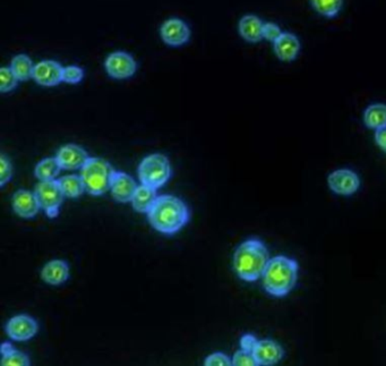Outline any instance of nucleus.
<instances>
[{
  "mask_svg": "<svg viewBox=\"0 0 386 366\" xmlns=\"http://www.w3.org/2000/svg\"><path fill=\"white\" fill-rule=\"evenodd\" d=\"M148 221L157 232L173 235L182 229L189 220V210L185 202L177 196H158L148 214Z\"/></svg>",
  "mask_w": 386,
  "mask_h": 366,
  "instance_id": "f257e3e1",
  "label": "nucleus"
},
{
  "mask_svg": "<svg viewBox=\"0 0 386 366\" xmlns=\"http://www.w3.org/2000/svg\"><path fill=\"white\" fill-rule=\"evenodd\" d=\"M270 261L265 244L257 238L241 243L234 254V269L244 281L254 283L262 278Z\"/></svg>",
  "mask_w": 386,
  "mask_h": 366,
  "instance_id": "f03ea898",
  "label": "nucleus"
},
{
  "mask_svg": "<svg viewBox=\"0 0 386 366\" xmlns=\"http://www.w3.org/2000/svg\"><path fill=\"white\" fill-rule=\"evenodd\" d=\"M299 265L294 259L278 255L270 259L263 273V286L270 295L284 297L290 294L298 280Z\"/></svg>",
  "mask_w": 386,
  "mask_h": 366,
  "instance_id": "7ed1b4c3",
  "label": "nucleus"
},
{
  "mask_svg": "<svg viewBox=\"0 0 386 366\" xmlns=\"http://www.w3.org/2000/svg\"><path fill=\"white\" fill-rule=\"evenodd\" d=\"M114 173L116 171L105 159L90 158L80 169V177L89 194L101 196L110 191Z\"/></svg>",
  "mask_w": 386,
  "mask_h": 366,
  "instance_id": "20e7f679",
  "label": "nucleus"
},
{
  "mask_svg": "<svg viewBox=\"0 0 386 366\" xmlns=\"http://www.w3.org/2000/svg\"><path fill=\"white\" fill-rule=\"evenodd\" d=\"M141 184L158 189L170 180L173 169L170 162L162 153H153L143 159L139 166Z\"/></svg>",
  "mask_w": 386,
  "mask_h": 366,
  "instance_id": "39448f33",
  "label": "nucleus"
},
{
  "mask_svg": "<svg viewBox=\"0 0 386 366\" xmlns=\"http://www.w3.org/2000/svg\"><path fill=\"white\" fill-rule=\"evenodd\" d=\"M35 193L41 210H44L49 218L58 217L59 210L66 198L58 180L40 182L35 186Z\"/></svg>",
  "mask_w": 386,
  "mask_h": 366,
  "instance_id": "423d86ee",
  "label": "nucleus"
},
{
  "mask_svg": "<svg viewBox=\"0 0 386 366\" xmlns=\"http://www.w3.org/2000/svg\"><path fill=\"white\" fill-rule=\"evenodd\" d=\"M107 74L114 80H127L133 78L137 71V60L125 51L110 53L105 62Z\"/></svg>",
  "mask_w": 386,
  "mask_h": 366,
  "instance_id": "0eeeda50",
  "label": "nucleus"
},
{
  "mask_svg": "<svg viewBox=\"0 0 386 366\" xmlns=\"http://www.w3.org/2000/svg\"><path fill=\"white\" fill-rule=\"evenodd\" d=\"M328 185L331 191L337 195L350 196L358 191L360 180L355 171L337 169L328 175Z\"/></svg>",
  "mask_w": 386,
  "mask_h": 366,
  "instance_id": "6e6552de",
  "label": "nucleus"
},
{
  "mask_svg": "<svg viewBox=\"0 0 386 366\" xmlns=\"http://www.w3.org/2000/svg\"><path fill=\"white\" fill-rule=\"evenodd\" d=\"M161 39L170 47H182L191 39V28L180 19L164 21L160 28Z\"/></svg>",
  "mask_w": 386,
  "mask_h": 366,
  "instance_id": "1a4fd4ad",
  "label": "nucleus"
},
{
  "mask_svg": "<svg viewBox=\"0 0 386 366\" xmlns=\"http://www.w3.org/2000/svg\"><path fill=\"white\" fill-rule=\"evenodd\" d=\"M39 331V324L33 317L26 314H19L7 322L6 332L15 342H28Z\"/></svg>",
  "mask_w": 386,
  "mask_h": 366,
  "instance_id": "9d476101",
  "label": "nucleus"
},
{
  "mask_svg": "<svg viewBox=\"0 0 386 366\" xmlns=\"http://www.w3.org/2000/svg\"><path fill=\"white\" fill-rule=\"evenodd\" d=\"M62 71L64 67L55 60H41L35 65L33 80L41 87H57L62 83Z\"/></svg>",
  "mask_w": 386,
  "mask_h": 366,
  "instance_id": "9b49d317",
  "label": "nucleus"
},
{
  "mask_svg": "<svg viewBox=\"0 0 386 366\" xmlns=\"http://www.w3.org/2000/svg\"><path fill=\"white\" fill-rule=\"evenodd\" d=\"M56 158L64 171H78L84 167L90 157L78 144H66L59 149Z\"/></svg>",
  "mask_w": 386,
  "mask_h": 366,
  "instance_id": "f8f14e48",
  "label": "nucleus"
},
{
  "mask_svg": "<svg viewBox=\"0 0 386 366\" xmlns=\"http://www.w3.org/2000/svg\"><path fill=\"white\" fill-rule=\"evenodd\" d=\"M254 357L258 366L277 365L283 358V348L278 342L263 339L257 340L253 351Z\"/></svg>",
  "mask_w": 386,
  "mask_h": 366,
  "instance_id": "ddd939ff",
  "label": "nucleus"
},
{
  "mask_svg": "<svg viewBox=\"0 0 386 366\" xmlns=\"http://www.w3.org/2000/svg\"><path fill=\"white\" fill-rule=\"evenodd\" d=\"M137 187V182L130 175L123 171H116L112 177L110 193L112 198L119 203H128L133 200Z\"/></svg>",
  "mask_w": 386,
  "mask_h": 366,
  "instance_id": "4468645a",
  "label": "nucleus"
},
{
  "mask_svg": "<svg viewBox=\"0 0 386 366\" xmlns=\"http://www.w3.org/2000/svg\"><path fill=\"white\" fill-rule=\"evenodd\" d=\"M12 209L19 217L23 219H32L40 211V204L35 192L26 189H19L12 195Z\"/></svg>",
  "mask_w": 386,
  "mask_h": 366,
  "instance_id": "2eb2a0df",
  "label": "nucleus"
},
{
  "mask_svg": "<svg viewBox=\"0 0 386 366\" xmlns=\"http://www.w3.org/2000/svg\"><path fill=\"white\" fill-rule=\"evenodd\" d=\"M41 278L44 283L51 286L65 284L69 278V267L66 261L53 260L42 268Z\"/></svg>",
  "mask_w": 386,
  "mask_h": 366,
  "instance_id": "dca6fc26",
  "label": "nucleus"
},
{
  "mask_svg": "<svg viewBox=\"0 0 386 366\" xmlns=\"http://www.w3.org/2000/svg\"><path fill=\"white\" fill-rule=\"evenodd\" d=\"M274 53L282 62H292L300 51V42L292 33H282L278 40L273 42Z\"/></svg>",
  "mask_w": 386,
  "mask_h": 366,
  "instance_id": "f3484780",
  "label": "nucleus"
},
{
  "mask_svg": "<svg viewBox=\"0 0 386 366\" xmlns=\"http://www.w3.org/2000/svg\"><path fill=\"white\" fill-rule=\"evenodd\" d=\"M263 26L264 23L260 17L255 15H245L239 21V35L245 41L256 44L263 40Z\"/></svg>",
  "mask_w": 386,
  "mask_h": 366,
  "instance_id": "a211bd4d",
  "label": "nucleus"
},
{
  "mask_svg": "<svg viewBox=\"0 0 386 366\" xmlns=\"http://www.w3.org/2000/svg\"><path fill=\"white\" fill-rule=\"evenodd\" d=\"M157 199H158L157 189L141 184L134 194L132 205L135 211L148 214Z\"/></svg>",
  "mask_w": 386,
  "mask_h": 366,
  "instance_id": "6ab92c4d",
  "label": "nucleus"
},
{
  "mask_svg": "<svg viewBox=\"0 0 386 366\" xmlns=\"http://www.w3.org/2000/svg\"><path fill=\"white\" fill-rule=\"evenodd\" d=\"M10 67L12 73L16 75V78H19V82L28 81L33 78L35 65L28 55L24 53L16 55L10 62Z\"/></svg>",
  "mask_w": 386,
  "mask_h": 366,
  "instance_id": "aec40b11",
  "label": "nucleus"
},
{
  "mask_svg": "<svg viewBox=\"0 0 386 366\" xmlns=\"http://www.w3.org/2000/svg\"><path fill=\"white\" fill-rule=\"evenodd\" d=\"M365 125L371 130H380L386 126L385 103H374L364 112Z\"/></svg>",
  "mask_w": 386,
  "mask_h": 366,
  "instance_id": "412c9836",
  "label": "nucleus"
},
{
  "mask_svg": "<svg viewBox=\"0 0 386 366\" xmlns=\"http://www.w3.org/2000/svg\"><path fill=\"white\" fill-rule=\"evenodd\" d=\"M58 183L66 198L69 199H78L83 195L84 192H87L80 175H66L64 177L59 178Z\"/></svg>",
  "mask_w": 386,
  "mask_h": 366,
  "instance_id": "4be33fe9",
  "label": "nucleus"
},
{
  "mask_svg": "<svg viewBox=\"0 0 386 366\" xmlns=\"http://www.w3.org/2000/svg\"><path fill=\"white\" fill-rule=\"evenodd\" d=\"M1 365L3 366H28L31 365L28 355L12 347L10 342L1 345Z\"/></svg>",
  "mask_w": 386,
  "mask_h": 366,
  "instance_id": "5701e85b",
  "label": "nucleus"
},
{
  "mask_svg": "<svg viewBox=\"0 0 386 366\" xmlns=\"http://www.w3.org/2000/svg\"><path fill=\"white\" fill-rule=\"evenodd\" d=\"M62 169V166L59 164L56 157L55 158H46L44 160H41L35 166V177L40 180V182L56 180Z\"/></svg>",
  "mask_w": 386,
  "mask_h": 366,
  "instance_id": "b1692460",
  "label": "nucleus"
},
{
  "mask_svg": "<svg viewBox=\"0 0 386 366\" xmlns=\"http://www.w3.org/2000/svg\"><path fill=\"white\" fill-rule=\"evenodd\" d=\"M312 3L319 15L333 19L340 12L343 0H312Z\"/></svg>",
  "mask_w": 386,
  "mask_h": 366,
  "instance_id": "393cba45",
  "label": "nucleus"
},
{
  "mask_svg": "<svg viewBox=\"0 0 386 366\" xmlns=\"http://www.w3.org/2000/svg\"><path fill=\"white\" fill-rule=\"evenodd\" d=\"M0 91L1 94H8L10 91L14 90L17 84H19V78H16V75L12 73L10 67H3L0 69Z\"/></svg>",
  "mask_w": 386,
  "mask_h": 366,
  "instance_id": "a878e982",
  "label": "nucleus"
},
{
  "mask_svg": "<svg viewBox=\"0 0 386 366\" xmlns=\"http://www.w3.org/2000/svg\"><path fill=\"white\" fill-rule=\"evenodd\" d=\"M84 78L83 69L80 66L69 65L64 67L62 71V82L67 84H78Z\"/></svg>",
  "mask_w": 386,
  "mask_h": 366,
  "instance_id": "bb28decb",
  "label": "nucleus"
},
{
  "mask_svg": "<svg viewBox=\"0 0 386 366\" xmlns=\"http://www.w3.org/2000/svg\"><path fill=\"white\" fill-rule=\"evenodd\" d=\"M232 365L234 366H258L256 360L254 357L253 353L250 351H236V354L232 357Z\"/></svg>",
  "mask_w": 386,
  "mask_h": 366,
  "instance_id": "cd10ccee",
  "label": "nucleus"
},
{
  "mask_svg": "<svg viewBox=\"0 0 386 366\" xmlns=\"http://www.w3.org/2000/svg\"><path fill=\"white\" fill-rule=\"evenodd\" d=\"M12 164H10V159L3 153V155H0V186H5L12 180Z\"/></svg>",
  "mask_w": 386,
  "mask_h": 366,
  "instance_id": "c85d7f7f",
  "label": "nucleus"
},
{
  "mask_svg": "<svg viewBox=\"0 0 386 366\" xmlns=\"http://www.w3.org/2000/svg\"><path fill=\"white\" fill-rule=\"evenodd\" d=\"M282 33L283 32L281 31V28L275 23H264V26H263V39L264 40L275 42L279 37H281Z\"/></svg>",
  "mask_w": 386,
  "mask_h": 366,
  "instance_id": "c756f323",
  "label": "nucleus"
},
{
  "mask_svg": "<svg viewBox=\"0 0 386 366\" xmlns=\"http://www.w3.org/2000/svg\"><path fill=\"white\" fill-rule=\"evenodd\" d=\"M205 366H231L232 360H230L226 354L223 353H213L210 356H207L204 360Z\"/></svg>",
  "mask_w": 386,
  "mask_h": 366,
  "instance_id": "7c9ffc66",
  "label": "nucleus"
},
{
  "mask_svg": "<svg viewBox=\"0 0 386 366\" xmlns=\"http://www.w3.org/2000/svg\"><path fill=\"white\" fill-rule=\"evenodd\" d=\"M256 342L257 339L255 336H243L240 339V348L241 349H244V351H250V353H253L254 348H255V345H256Z\"/></svg>",
  "mask_w": 386,
  "mask_h": 366,
  "instance_id": "2f4dec72",
  "label": "nucleus"
},
{
  "mask_svg": "<svg viewBox=\"0 0 386 366\" xmlns=\"http://www.w3.org/2000/svg\"><path fill=\"white\" fill-rule=\"evenodd\" d=\"M375 141H376L377 146H380V149L386 152V126L380 128V130H376Z\"/></svg>",
  "mask_w": 386,
  "mask_h": 366,
  "instance_id": "473e14b6",
  "label": "nucleus"
}]
</instances>
